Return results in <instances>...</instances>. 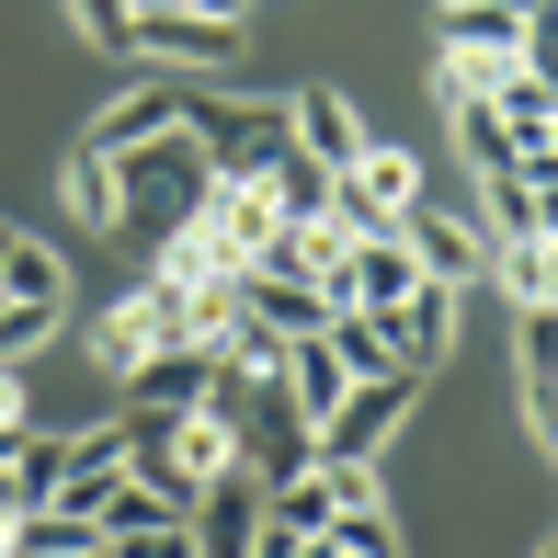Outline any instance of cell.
I'll return each instance as SVG.
<instances>
[{
	"mask_svg": "<svg viewBox=\"0 0 558 558\" xmlns=\"http://www.w3.org/2000/svg\"><path fill=\"white\" fill-rule=\"evenodd\" d=\"M206 183H217L206 137H194V125H160V137L114 148V228H137V240L160 251L171 228H183L194 206H206Z\"/></svg>",
	"mask_w": 558,
	"mask_h": 558,
	"instance_id": "obj_1",
	"label": "cell"
},
{
	"mask_svg": "<svg viewBox=\"0 0 558 558\" xmlns=\"http://www.w3.org/2000/svg\"><path fill=\"white\" fill-rule=\"evenodd\" d=\"M422 194H434V183H422V160H411V148H388V137H365V160H353V171H331V217L353 228V240L399 228V217L422 206Z\"/></svg>",
	"mask_w": 558,
	"mask_h": 558,
	"instance_id": "obj_2",
	"label": "cell"
},
{
	"mask_svg": "<svg viewBox=\"0 0 558 558\" xmlns=\"http://www.w3.org/2000/svg\"><path fill=\"white\" fill-rule=\"evenodd\" d=\"M125 58H160V69H228V58H240V23L194 12V0H137V23H125Z\"/></svg>",
	"mask_w": 558,
	"mask_h": 558,
	"instance_id": "obj_3",
	"label": "cell"
},
{
	"mask_svg": "<svg viewBox=\"0 0 558 558\" xmlns=\"http://www.w3.org/2000/svg\"><path fill=\"white\" fill-rule=\"evenodd\" d=\"M160 342H194V308H183V286H160V274H137V286L114 296V319L92 331V353L125 376L137 353H160Z\"/></svg>",
	"mask_w": 558,
	"mask_h": 558,
	"instance_id": "obj_4",
	"label": "cell"
},
{
	"mask_svg": "<svg viewBox=\"0 0 558 558\" xmlns=\"http://www.w3.org/2000/svg\"><path fill=\"white\" fill-rule=\"evenodd\" d=\"M478 217H490V240H558V148L478 171Z\"/></svg>",
	"mask_w": 558,
	"mask_h": 558,
	"instance_id": "obj_5",
	"label": "cell"
},
{
	"mask_svg": "<svg viewBox=\"0 0 558 558\" xmlns=\"http://www.w3.org/2000/svg\"><path fill=\"white\" fill-rule=\"evenodd\" d=\"M388 240H399V251H411V263H422V274H434V286H468V274H490V228H468V217H445V206H434V194H422V206H411V217H399V228H388Z\"/></svg>",
	"mask_w": 558,
	"mask_h": 558,
	"instance_id": "obj_6",
	"label": "cell"
},
{
	"mask_svg": "<svg viewBox=\"0 0 558 558\" xmlns=\"http://www.w3.org/2000/svg\"><path fill=\"white\" fill-rule=\"evenodd\" d=\"M251 536H263V478L228 456L206 490H194V558H251Z\"/></svg>",
	"mask_w": 558,
	"mask_h": 558,
	"instance_id": "obj_7",
	"label": "cell"
},
{
	"mask_svg": "<svg viewBox=\"0 0 558 558\" xmlns=\"http://www.w3.org/2000/svg\"><path fill=\"white\" fill-rule=\"evenodd\" d=\"M217 388V342H160L125 365V411H194Z\"/></svg>",
	"mask_w": 558,
	"mask_h": 558,
	"instance_id": "obj_8",
	"label": "cell"
},
{
	"mask_svg": "<svg viewBox=\"0 0 558 558\" xmlns=\"http://www.w3.org/2000/svg\"><path fill=\"white\" fill-rule=\"evenodd\" d=\"M286 148L319 171H353L365 160V114H353V92H296L286 104Z\"/></svg>",
	"mask_w": 558,
	"mask_h": 558,
	"instance_id": "obj_9",
	"label": "cell"
},
{
	"mask_svg": "<svg viewBox=\"0 0 558 558\" xmlns=\"http://www.w3.org/2000/svg\"><path fill=\"white\" fill-rule=\"evenodd\" d=\"M194 104H206V92H194L183 69H160V81H148V92H125V104H104V125H92L81 148H104V160H114V148L160 137V125H194Z\"/></svg>",
	"mask_w": 558,
	"mask_h": 558,
	"instance_id": "obj_10",
	"label": "cell"
},
{
	"mask_svg": "<svg viewBox=\"0 0 558 558\" xmlns=\"http://www.w3.org/2000/svg\"><path fill=\"white\" fill-rule=\"evenodd\" d=\"M445 342H456V286H434V274H422V286L388 308V365H399V376H434Z\"/></svg>",
	"mask_w": 558,
	"mask_h": 558,
	"instance_id": "obj_11",
	"label": "cell"
},
{
	"mask_svg": "<svg viewBox=\"0 0 558 558\" xmlns=\"http://www.w3.org/2000/svg\"><path fill=\"white\" fill-rule=\"evenodd\" d=\"M194 228H206V240L228 251V263H263V240H274V194L263 183H206V206H194Z\"/></svg>",
	"mask_w": 558,
	"mask_h": 558,
	"instance_id": "obj_12",
	"label": "cell"
},
{
	"mask_svg": "<svg viewBox=\"0 0 558 558\" xmlns=\"http://www.w3.org/2000/svg\"><path fill=\"white\" fill-rule=\"evenodd\" d=\"M274 388H286V411H296V422H319V411L353 388V376H342V353L319 342V331H296V342H286V365H274Z\"/></svg>",
	"mask_w": 558,
	"mask_h": 558,
	"instance_id": "obj_13",
	"label": "cell"
},
{
	"mask_svg": "<svg viewBox=\"0 0 558 558\" xmlns=\"http://www.w3.org/2000/svg\"><path fill=\"white\" fill-rule=\"evenodd\" d=\"M478 104L501 114V137H513L524 160H536V148H547V125H558V92H547V69H501V81L478 92Z\"/></svg>",
	"mask_w": 558,
	"mask_h": 558,
	"instance_id": "obj_14",
	"label": "cell"
},
{
	"mask_svg": "<svg viewBox=\"0 0 558 558\" xmlns=\"http://www.w3.org/2000/svg\"><path fill=\"white\" fill-rule=\"evenodd\" d=\"M0 490H12V513H35V501L69 490V434H46V422H23L12 434V468H0Z\"/></svg>",
	"mask_w": 558,
	"mask_h": 558,
	"instance_id": "obj_15",
	"label": "cell"
},
{
	"mask_svg": "<svg viewBox=\"0 0 558 558\" xmlns=\"http://www.w3.org/2000/svg\"><path fill=\"white\" fill-rule=\"evenodd\" d=\"M513 365H524V422H558V319L547 308H524V331H513Z\"/></svg>",
	"mask_w": 558,
	"mask_h": 558,
	"instance_id": "obj_16",
	"label": "cell"
},
{
	"mask_svg": "<svg viewBox=\"0 0 558 558\" xmlns=\"http://www.w3.org/2000/svg\"><path fill=\"white\" fill-rule=\"evenodd\" d=\"M490 274L513 308H558V240H490Z\"/></svg>",
	"mask_w": 558,
	"mask_h": 558,
	"instance_id": "obj_17",
	"label": "cell"
},
{
	"mask_svg": "<svg viewBox=\"0 0 558 558\" xmlns=\"http://www.w3.org/2000/svg\"><path fill=\"white\" fill-rule=\"evenodd\" d=\"M104 536H92V513H69V501H35V513L12 524V547L0 558H92Z\"/></svg>",
	"mask_w": 558,
	"mask_h": 558,
	"instance_id": "obj_18",
	"label": "cell"
},
{
	"mask_svg": "<svg viewBox=\"0 0 558 558\" xmlns=\"http://www.w3.org/2000/svg\"><path fill=\"white\" fill-rule=\"evenodd\" d=\"M0 296H12V308H69V263L46 240H12L0 251Z\"/></svg>",
	"mask_w": 558,
	"mask_h": 558,
	"instance_id": "obj_19",
	"label": "cell"
},
{
	"mask_svg": "<svg viewBox=\"0 0 558 558\" xmlns=\"http://www.w3.org/2000/svg\"><path fill=\"white\" fill-rule=\"evenodd\" d=\"M319 342L342 353V376H399V365H388V319H376V308H331V319H319Z\"/></svg>",
	"mask_w": 558,
	"mask_h": 558,
	"instance_id": "obj_20",
	"label": "cell"
},
{
	"mask_svg": "<svg viewBox=\"0 0 558 558\" xmlns=\"http://www.w3.org/2000/svg\"><path fill=\"white\" fill-rule=\"evenodd\" d=\"M263 194H274V217H331V171H319V160H296V148L263 171Z\"/></svg>",
	"mask_w": 558,
	"mask_h": 558,
	"instance_id": "obj_21",
	"label": "cell"
},
{
	"mask_svg": "<svg viewBox=\"0 0 558 558\" xmlns=\"http://www.w3.org/2000/svg\"><path fill=\"white\" fill-rule=\"evenodd\" d=\"M69 206H81V228H114V160H104V148L69 160Z\"/></svg>",
	"mask_w": 558,
	"mask_h": 558,
	"instance_id": "obj_22",
	"label": "cell"
},
{
	"mask_svg": "<svg viewBox=\"0 0 558 558\" xmlns=\"http://www.w3.org/2000/svg\"><path fill=\"white\" fill-rule=\"evenodd\" d=\"M58 319H69V308H12V296H0V365L46 353V342H58Z\"/></svg>",
	"mask_w": 558,
	"mask_h": 558,
	"instance_id": "obj_23",
	"label": "cell"
},
{
	"mask_svg": "<svg viewBox=\"0 0 558 558\" xmlns=\"http://www.w3.org/2000/svg\"><path fill=\"white\" fill-rule=\"evenodd\" d=\"M456 137H468V160H478V171H513V160H524V148L501 137V114H490V104H456Z\"/></svg>",
	"mask_w": 558,
	"mask_h": 558,
	"instance_id": "obj_24",
	"label": "cell"
},
{
	"mask_svg": "<svg viewBox=\"0 0 558 558\" xmlns=\"http://www.w3.org/2000/svg\"><path fill=\"white\" fill-rule=\"evenodd\" d=\"M104 558H194V524H148V536H104Z\"/></svg>",
	"mask_w": 558,
	"mask_h": 558,
	"instance_id": "obj_25",
	"label": "cell"
},
{
	"mask_svg": "<svg viewBox=\"0 0 558 558\" xmlns=\"http://www.w3.org/2000/svg\"><path fill=\"white\" fill-rule=\"evenodd\" d=\"M69 12H81V35H92V46H125V23H137V0H69Z\"/></svg>",
	"mask_w": 558,
	"mask_h": 558,
	"instance_id": "obj_26",
	"label": "cell"
},
{
	"mask_svg": "<svg viewBox=\"0 0 558 558\" xmlns=\"http://www.w3.org/2000/svg\"><path fill=\"white\" fill-rule=\"evenodd\" d=\"M251 558H319L308 536H286V524H263V536H251Z\"/></svg>",
	"mask_w": 558,
	"mask_h": 558,
	"instance_id": "obj_27",
	"label": "cell"
},
{
	"mask_svg": "<svg viewBox=\"0 0 558 558\" xmlns=\"http://www.w3.org/2000/svg\"><path fill=\"white\" fill-rule=\"evenodd\" d=\"M194 12H217V23H240V12H251V0H194Z\"/></svg>",
	"mask_w": 558,
	"mask_h": 558,
	"instance_id": "obj_28",
	"label": "cell"
},
{
	"mask_svg": "<svg viewBox=\"0 0 558 558\" xmlns=\"http://www.w3.org/2000/svg\"><path fill=\"white\" fill-rule=\"evenodd\" d=\"M12 240H23V228H12V217H0V251H12Z\"/></svg>",
	"mask_w": 558,
	"mask_h": 558,
	"instance_id": "obj_29",
	"label": "cell"
},
{
	"mask_svg": "<svg viewBox=\"0 0 558 558\" xmlns=\"http://www.w3.org/2000/svg\"><path fill=\"white\" fill-rule=\"evenodd\" d=\"M92 558H104V547H92Z\"/></svg>",
	"mask_w": 558,
	"mask_h": 558,
	"instance_id": "obj_30",
	"label": "cell"
}]
</instances>
